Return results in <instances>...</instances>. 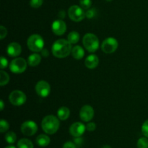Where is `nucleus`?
Segmentation results:
<instances>
[{"instance_id":"obj_1","label":"nucleus","mask_w":148,"mask_h":148,"mask_svg":"<svg viewBox=\"0 0 148 148\" xmlns=\"http://www.w3.org/2000/svg\"><path fill=\"white\" fill-rule=\"evenodd\" d=\"M72 43L65 39H59L56 40L51 47L53 55L59 59L67 57L72 53Z\"/></svg>"},{"instance_id":"obj_2","label":"nucleus","mask_w":148,"mask_h":148,"mask_svg":"<svg viewBox=\"0 0 148 148\" xmlns=\"http://www.w3.org/2000/svg\"><path fill=\"white\" fill-rule=\"evenodd\" d=\"M60 123L58 119L53 115H49L43 119L41 127L43 132L48 134H53L59 130Z\"/></svg>"},{"instance_id":"obj_3","label":"nucleus","mask_w":148,"mask_h":148,"mask_svg":"<svg viewBox=\"0 0 148 148\" xmlns=\"http://www.w3.org/2000/svg\"><path fill=\"white\" fill-rule=\"evenodd\" d=\"M27 48L31 51L37 53L41 51L44 47V40L43 38L38 34H33L27 38Z\"/></svg>"},{"instance_id":"obj_4","label":"nucleus","mask_w":148,"mask_h":148,"mask_svg":"<svg viewBox=\"0 0 148 148\" xmlns=\"http://www.w3.org/2000/svg\"><path fill=\"white\" fill-rule=\"evenodd\" d=\"M82 43L87 51L89 52H95L99 47V40L95 35L92 33H87L84 36Z\"/></svg>"},{"instance_id":"obj_5","label":"nucleus","mask_w":148,"mask_h":148,"mask_svg":"<svg viewBox=\"0 0 148 148\" xmlns=\"http://www.w3.org/2000/svg\"><path fill=\"white\" fill-rule=\"evenodd\" d=\"M27 62L21 57H17L13 59L10 64V70L12 73L21 74L27 69Z\"/></svg>"},{"instance_id":"obj_6","label":"nucleus","mask_w":148,"mask_h":148,"mask_svg":"<svg viewBox=\"0 0 148 148\" xmlns=\"http://www.w3.org/2000/svg\"><path fill=\"white\" fill-rule=\"evenodd\" d=\"M68 15L72 21L77 23L83 20L86 17L83 9L77 5H73L69 7L68 10Z\"/></svg>"},{"instance_id":"obj_7","label":"nucleus","mask_w":148,"mask_h":148,"mask_svg":"<svg viewBox=\"0 0 148 148\" xmlns=\"http://www.w3.org/2000/svg\"><path fill=\"white\" fill-rule=\"evenodd\" d=\"M9 100L12 105L20 106L23 105L26 102L27 98H26V95L23 91L15 90L10 94Z\"/></svg>"},{"instance_id":"obj_8","label":"nucleus","mask_w":148,"mask_h":148,"mask_svg":"<svg viewBox=\"0 0 148 148\" xmlns=\"http://www.w3.org/2000/svg\"><path fill=\"white\" fill-rule=\"evenodd\" d=\"M119 46V43L116 38L109 37L106 38L101 45V49L106 53H112L116 51Z\"/></svg>"},{"instance_id":"obj_9","label":"nucleus","mask_w":148,"mask_h":148,"mask_svg":"<svg viewBox=\"0 0 148 148\" xmlns=\"http://www.w3.org/2000/svg\"><path fill=\"white\" fill-rule=\"evenodd\" d=\"M21 132L25 136H33L37 132L38 126L33 121H26L21 125Z\"/></svg>"},{"instance_id":"obj_10","label":"nucleus","mask_w":148,"mask_h":148,"mask_svg":"<svg viewBox=\"0 0 148 148\" xmlns=\"http://www.w3.org/2000/svg\"><path fill=\"white\" fill-rule=\"evenodd\" d=\"M36 91L41 98H46L51 92V86L46 81L40 80L36 85Z\"/></svg>"},{"instance_id":"obj_11","label":"nucleus","mask_w":148,"mask_h":148,"mask_svg":"<svg viewBox=\"0 0 148 148\" xmlns=\"http://www.w3.org/2000/svg\"><path fill=\"white\" fill-rule=\"evenodd\" d=\"M94 116V110L92 106L85 105L81 108L79 111V118L85 122L91 121Z\"/></svg>"},{"instance_id":"obj_12","label":"nucleus","mask_w":148,"mask_h":148,"mask_svg":"<svg viewBox=\"0 0 148 148\" xmlns=\"http://www.w3.org/2000/svg\"><path fill=\"white\" fill-rule=\"evenodd\" d=\"M51 30L56 36H62L66 30V25L62 20H56L51 25Z\"/></svg>"},{"instance_id":"obj_13","label":"nucleus","mask_w":148,"mask_h":148,"mask_svg":"<svg viewBox=\"0 0 148 148\" xmlns=\"http://www.w3.org/2000/svg\"><path fill=\"white\" fill-rule=\"evenodd\" d=\"M86 126L81 122H75L69 127V133L75 137H81L85 133Z\"/></svg>"},{"instance_id":"obj_14","label":"nucleus","mask_w":148,"mask_h":148,"mask_svg":"<svg viewBox=\"0 0 148 148\" xmlns=\"http://www.w3.org/2000/svg\"><path fill=\"white\" fill-rule=\"evenodd\" d=\"M21 46L18 43H16V42L10 43L7 48V53H8L9 56H12V57L18 56L21 53Z\"/></svg>"},{"instance_id":"obj_15","label":"nucleus","mask_w":148,"mask_h":148,"mask_svg":"<svg viewBox=\"0 0 148 148\" xmlns=\"http://www.w3.org/2000/svg\"><path fill=\"white\" fill-rule=\"evenodd\" d=\"M99 64V59L98 56L95 54L89 55L88 57L85 59V65L87 68L90 69H95Z\"/></svg>"},{"instance_id":"obj_16","label":"nucleus","mask_w":148,"mask_h":148,"mask_svg":"<svg viewBox=\"0 0 148 148\" xmlns=\"http://www.w3.org/2000/svg\"><path fill=\"white\" fill-rule=\"evenodd\" d=\"M71 53H72L74 59L79 60V59H82L83 56H85V51L80 46H75L72 48Z\"/></svg>"},{"instance_id":"obj_17","label":"nucleus","mask_w":148,"mask_h":148,"mask_svg":"<svg viewBox=\"0 0 148 148\" xmlns=\"http://www.w3.org/2000/svg\"><path fill=\"white\" fill-rule=\"evenodd\" d=\"M57 116L59 119L62 120V121H65L70 116V111L67 107L62 106L59 108L57 111Z\"/></svg>"},{"instance_id":"obj_18","label":"nucleus","mask_w":148,"mask_h":148,"mask_svg":"<svg viewBox=\"0 0 148 148\" xmlns=\"http://www.w3.org/2000/svg\"><path fill=\"white\" fill-rule=\"evenodd\" d=\"M51 140L49 136L46 134H40L36 138V143L38 146L42 147H45L50 144Z\"/></svg>"},{"instance_id":"obj_19","label":"nucleus","mask_w":148,"mask_h":148,"mask_svg":"<svg viewBox=\"0 0 148 148\" xmlns=\"http://www.w3.org/2000/svg\"><path fill=\"white\" fill-rule=\"evenodd\" d=\"M41 62V56L38 53H33L27 59V64L30 66H36Z\"/></svg>"},{"instance_id":"obj_20","label":"nucleus","mask_w":148,"mask_h":148,"mask_svg":"<svg viewBox=\"0 0 148 148\" xmlns=\"http://www.w3.org/2000/svg\"><path fill=\"white\" fill-rule=\"evenodd\" d=\"M79 34L78 32L77 31H72L68 34L67 36V40L72 44H75L77 43L79 40Z\"/></svg>"},{"instance_id":"obj_21","label":"nucleus","mask_w":148,"mask_h":148,"mask_svg":"<svg viewBox=\"0 0 148 148\" xmlns=\"http://www.w3.org/2000/svg\"><path fill=\"white\" fill-rule=\"evenodd\" d=\"M17 148H33V144L28 139L23 138L17 143Z\"/></svg>"},{"instance_id":"obj_22","label":"nucleus","mask_w":148,"mask_h":148,"mask_svg":"<svg viewBox=\"0 0 148 148\" xmlns=\"http://www.w3.org/2000/svg\"><path fill=\"white\" fill-rule=\"evenodd\" d=\"M6 142L9 144H13L17 140V135L14 132H8L6 133L5 137H4Z\"/></svg>"},{"instance_id":"obj_23","label":"nucleus","mask_w":148,"mask_h":148,"mask_svg":"<svg viewBox=\"0 0 148 148\" xmlns=\"http://www.w3.org/2000/svg\"><path fill=\"white\" fill-rule=\"evenodd\" d=\"M9 81H10V76H9V75L7 72L1 69V71L0 72V85H1V86L6 85L8 83Z\"/></svg>"},{"instance_id":"obj_24","label":"nucleus","mask_w":148,"mask_h":148,"mask_svg":"<svg viewBox=\"0 0 148 148\" xmlns=\"http://www.w3.org/2000/svg\"><path fill=\"white\" fill-rule=\"evenodd\" d=\"M137 148H148V138L141 137L138 140L137 144Z\"/></svg>"},{"instance_id":"obj_25","label":"nucleus","mask_w":148,"mask_h":148,"mask_svg":"<svg viewBox=\"0 0 148 148\" xmlns=\"http://www.w3.org/2000/svg\"><path fill=\"white\" fill-rule=\"evenodd\" d=\"M10 128V124L6 120L1 119L0 121V132L1 133L6 132Z\"/></svg>"},{"instance_id":"obj_26","label":"nucleus","mask_w":148,"mask_h":148,"mask_svg":"<svg viewBox=\"0 0 148 148\" xmlns=\"http://www.w3.org/2000/svg\"><path fill=\"white\" fill-rule=\"evenodd\" d=\"M79 4L82 9L88 10L92 5V1L91 0H79Z\"/></svg>"},{"instance_id":"obj_27","label":"nucleus","mask_w":148,"mask_h":148,"mask_svg":"<svg viewBox=\"0 0 148 148\" xmlns=\"http://www.w3.org/2000/svg\"><path fill=\"white\" fill-rule=\"evenodd\" d=\"M43 0H30V5L33 8H39L43 4Z\"/></svg>"},{"instance_id":"obj_28","label":"nucleus","mask_w":148,"mask_h":148,"mask_svg":"<svg viewBox=\"0 0 148 148\" xmlns=\"http://www.w3.org/2000/svg\"><path fill=\"white\" fill-rule=\"evenodd\" d=\"M142 132L144 134L145 137L148 138V119L145 121L142 126Z\"/></svg>"},{"instance_id":"obj_29","label":"nucleus","mask_w":148,"mask_h":148,"mask_svg":"<svg viewBox=\"0 0 148 148\" xmlns=\"http://www.w3.org/2000/svg\"><path fill=\"white\" fill-rule=\"evenodd\" d=\"M8 65V61L6 58H4V56H1V58H0V67H1V69H5L6 67Z\"/></svg>"},{"instance_id":"obj_30","label":"nucleus","mask_w":148,"mask_h":148,"mask_svg":"<svg viewBox=\"0 0 148 148\" xmlns=\"http://www.w3.org/2000/svg\"><path fill=\"white\" fill-rule=\"evenodd\" d=\"M85 15H86V17L89 19L93 18V17L96 15L95 9H90V10H88V11L85 12Z\"/></svg>"},{"instance_id":"obj_31","label":"nucleus","mask_w":148,"mask_h":148,"mask_svg":"<svg viewBox=\"0 0 148 148\" xmlns=\"http://www.w3.org/2000/svg\"><path fill=\"white\" fill-rule=\"evenodd\" d=\"M74 143L77 146V147H80L82 145V144H83V139L80 137H75L74 139Z\"/></svg>"},{"instance_id":"obj_32","label":"nucleus","mask_w":148,"mask_h":148,"mask_svg":"<svg viewBox=\"0 0 148 148\" xmlns=\"http://www.w3.org/2000/svg\"><path fill=\"white\" fill-rule=\"evenodd\" d=\"M7 29H6V27H4V26L1 25V27H0V38H1V40H3V39L7 36Z\"/></svg>"},{"instance_id":"obj_33","label":"nucleus","mask_w":148,"mask_h":148,"mask_svg":"<svg viewBox=\"0 0 148 148\" xmlns=\"http://www.w3.org/2000/svg\"><path fill=\"white\" fill-rule=\"evenodd\" d=\"M96 129V124L94 122H89L86 125V130L88 132H93Z\"/></svg>"},{"instance_id":"obj_34","label":"nucleus","mask_w":148,"mask_h":148,"mask_svg":"<svg viewBox=\"0 0 148 148\" xmlns=\"http://www.w3.org/2000/svg\"><path fill=\"white\" fill-rule=\"evenodd\" d=\"M63 148H77L74 142H66L63 145Z\"/></svg>"},{"instance_id":"obj_35","label":"nucleus","mask_w":148,"mask_h":148,"mask_svg":"<svg viewBox=\"0 0 148 148\" xmlns=\"http://www.w3.org/2000/svg\"><path fill=\"white\" fill-rule=\"evenodd\" d=\"M40 53H41V56L45 58L48 57V56H49V52L47 49H43V50L40 51Z\"/></svg>"},{"instance_id":"obj_36","label":"nucleus","mask_w":148,"mask_h":148,"mask_svg":"<svg viewBox=\"0 0 148 148\" xmlns=\"http://www.w3.org/2000/svg\"><path fill=\"white\" fill-rule=\"evenodd\" d=\"M59 17H60L61 19H63L65 17V12L64 11H63V10H62V11H60L59 12Z\"/></svg>"},{"instance_id":"obj_37","label":"nucleus","mask_w":148,"mask_h":148,"mask_svg":"<svg viewBox=\"0 0 148 148\" xmlns=\"http://www.w3.org/2000/svg\"><path fill=\"white\" fill-rule=\"evenodd\" d=\"M0 106H1V107H0V110H1V111H3L4 108V101H3L2 100L0 101Z\"/></svg>"},{"instance_id":"obj_38","label":"nucleus","mask_w":148,"mask_h":148,"mask_svg":"<svg viewBox=\"0 0 148 148\" xmlns=\"http://www.w3.org/2000/svg\"><path fill=\"white\" fill-rule=\"evenodd\" d=\"M4 148H16V147L12 145H9V146H7V147H5Z\"/></svg>"},{"instance_id":"obj_39","label":"nucleus","mask_w":148,"mask_h":148,"mask_svg":"<svg viewBox=\"0 0 148 148\" xmlns=\"http://www.w3.org/2000/svg\"><path fill=\"white\" fill-rule=\"evenodd\" d=\"M101 148H111V147H110L109 145H104V146H103Z\"/></svg>"},{"instance_id":"obj_40","label":"nucleus","mask_w":148,"mask_h":148,"mask_svg":"<svg viewBox=\"0 0 148 148\" xmlns=\"http://www.w3.org/2000/svg\"><path fill=\"white\" fill-rule=\"evenodd\" d=\"M106 1H111L112 0H106Z\"/></svg>"}]
</instances>
